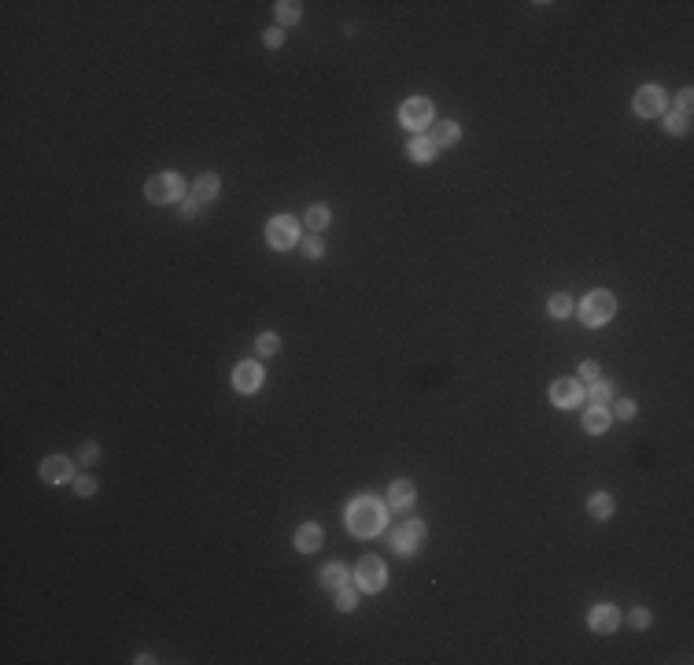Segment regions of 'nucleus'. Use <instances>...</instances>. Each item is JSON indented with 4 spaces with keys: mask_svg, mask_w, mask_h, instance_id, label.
Here are the masks:
<instances>
[{
    "mask_svg": "<svg viewBox=\"0 0 694 665\" xmlns=\"http://www.w3.org/2000/svg\"><path fill=\"white\" fill-rule=\"evenodd\" d=\"M384 525H388V510L377 503V499L362 495V499H355V503L347 507V529L355 532L358 540H370V536H377Z\"/></svg>",
    "mask_w": 694,
    "mask_h": 665,
    "instance_id": "f257e3e1",
    "label": "nucleus"
},
{
    "mask_svg": "<svg viewBox=\"0 0 694 665\" xmlns=\"http://www.w3.org/2000/svg\"><path fill=\"white\" fill-rule=\"evenodd\" d=\"M144 196H148L151 204H159V207H167V204H174V200H185V181H181V174L167 170V174H156V178H148Z\"/></svg>",
    "mask_w": 694,
    "mask_h": 665,
    "instance_id": "f03ea898",
    "label": "nucleus"
},
{
    "mask_svg": "<svg viewBox=\"0 0 694 665\" xmlns=\"http://www.w3.org/2000/svg\"><path fill=\"white\" fill-rule=\"evenodd\" d=\"M613 314H617V299H613V293H606V288L591 293V296L584 299V307H580L584 325H606Z\"/></svg>",
    "mask_w": 694,
    "mask_h": 665,
    "instance_id": "7ed1b4c3",
    "label": "nucleus"
},
{
    "mask_svg": "<svg viewBox=\"0 0 694 665\" xmlns=\"http://www.w3.org/2000/svg\"><path fill=\"white\" fill-rule=\"evenodd\" d=\"M266 240H270V248H277V252L296 248V244H299V222H296V218H288V215L270 218V226H266Z\"/></svg>",
    "mask_w": 694,
    "mask_h": 665,
    "instance_id": "20e7f679",
    "label": "nucleus"
},
{
    "mask_svg": "<svg viewBox=\"0 0 694 665\" xmlns=\"http://www.w3.org/2000/svg\"><path fill=\"white\" fill-rule=\"evenodd\" d=\"M355 580H358L362 591L377 595V591H384V584H388V569H384V562H381L377 555H366V558L355 566Z\"/></svg>",
    "mask_w": 694,
    "mask_h": 665,
    "instance_id": "39448f33",
    "label": "nucleus"
},
{
    "mask_svg": "<svg viewBox=\"0 0 694 665\" xmlns=\"http://www.w3.org/2000/svg\"><path fill=\"white\" fill-rule=\"evenodd\" d=\"M421 540H425V521L410 518V521H403L392 532V551L395 555H414L418 547H421Z\"/></svg>",
    "mask_w": 694,
    "mask_h": 665,
    "instance_id": "423d86ee",
    "label": "nucleus"
},
{
    "mask_svg": "<svg viewBox=\"0 0 694 665\" xmlns=\"http://www.w3.org/2000/svg\"><path fill=\"white\" fill-rule=\"evenodd\" d=\"M665 104H668V92H665L661 85H643L639 92H635L631 108H635V115H639V119H654V115L665 111Z\"/></svg>",
    "mask_w": 694,
    "mask_h": 665,
    "instance_id": "0eeeda50",
    "label": "nucleus"
},
{
    "mask_svg": "<svg viewBox=\"0 0 694 665\" xmlns=\"http://www.w3.org/2000/svg\"><path fill=\"white\" fill-rule=\"evenodd\" d=\"M432 104L425 97H410L403 108H399V122L406 126V130H425V126H432Z\"/></svg>",
    "mask_w": 694,
    "mask_h": 665,
    "instance_id": "6e6552de",
    "label": "nucleus"
},
{
    "mask_svg": "<svg viewBox=\"0 0 694 665\" xmlns=\"http://www.w3.org/2000/svg\"><path fill=\"white\" fill-rule=\"evenodd\" d=\"M580 400H584V384L576 377H558L554 384H550V403L561 407V411H572Z\"/></svg>",
    "mask_w": 694,
    "mask_h": 665,
    "instance_id": "1a4fd4ad",
    "label": "nucleus"
},
{
    "mask_svg": "<svg viewBox=\"0 0 694 665\" xmlns=\"http://www.w3.org/2000/svg\"><path fill=\"white\" fill-rule=\"evenodd\" d=\"M266 373H263V363H240L237 370H233V388H237L240 395H255L258 388H263Z\"/></svg>",
    "mask_w": 694,
    "mask_h": 665,
    "instance_id": "9d476101",
    "label": "nucleus"
},
{
    "mask_svg": "<svg viewBox=\"0 0 694 665\" xmlns=\"http://www.w3.org/2000/svg\"><path fill=\"white\" fill-rule=\"evenodd\" d=\"M41 481H49V484L74 481V466H70V459H63V454H52V459L41 462Z\"/></svg>",
    "mask_w": 694,
    "mask_h": 665,
    "instance_id": "9b49d317",
    "label": "nucleus"
},
{
    "mask_svg": "<svg viewBox=\"0 0 694 665\" xmlns=\"http://www.w3.org/2000/svg\"><path fill=\"white\" fill-rule=\"evenodd\" d=\"M587 625H591V632H598V636L617 632V625H620L617 606H595V610H591V617H587Z\"/></svg>",
    "mask_w": 694,
    "mask_h": 665,
    "instance_id": "f8f14e48",
    "label": "nucleus"
},
{
    "mask_svg": "<svg viewBox=\"0 0 694 665\" xmlns=\"http://www.w3.org/2000/svg\"><path fill=\"white\" fill-rule=\"evenodd\" d=\"M322 540H325V532H322V525H314V521H307V525H299V532H296V547L303 555H311V551H317L322 547Z\"/></svg>",
    "mask_w": 694,
    "mask_h": 665,
    "instance_id": "ddd939ff",
    "label": "nucleus"
},
{
    "mask_svg": "<svg viewBox=\"0 0 694 665\" xmlns=\"http://www.w3.org/2000/svg\"><path fill=\"white\" fill-rule=\"evenodd\" d=\"M414 499H418V492H414L410 481H392V488H388V503H392L395 510H410Z\"/></svg>",
    "mask_w": 694,
    "mask_h": 665,
    "instance_id": "4468645a",
    "label": "nucleus"
},
{
    "mask_svg": "<svg viewBox=\"0 0 694 665\" xmlns=\"http://www.w3.org/2000/svg\"><path fill=\"white\" fill-rule=\"evenodd\" d=\"M218 189H222L218 174H199V178H196V185H192V200H199V204H210V200L218 196Z\"/></svg>",
    "mask_w": 694,
    "mask_h": 665,
    "instance_id": "2eb2a0df",
    "label": "nucleus"
},
{
    "mask_svg": "<svg viewBox=\"0 0 694 665\" xmlns=\"http://www.w3.org/2000/svg\"><path fill=\"white\" fill-rule=\"evenodd\" d=\"M458 137H462V126L451 122V119H443V122H436V130H432V145H436V148H451V145H458Z\"/></svg>",
    "mask_w": 694,
    "mask_h": 665,
    "instance_id": "dca6fc26",
    "label": "nucleus"
},
{
    "mask_svg": "<svg viewBox=\"0 0 694 665\" xmlns=\"http://www.w3.org/2000/svg\"><path fill=\"white\" fill-rule=\"evenodd\" d=\"M609 422H613V418H609V411H606V407H591V411L584 414V429H587L591 436L606 433V429H609Z\"/></svg>",
    "mask_w": 694,
    "mask_h": 665,
    "instance_id": "f3484780",
    "label": "nucleus"
},
{
    "mask_svg": "<svg viewBox=\"0 0 694 665\" xmlns=\"http://www.w3.org/2000/svg\"><path fill=\"white\" fill-rule=\"evenodd\" d=\"M587 510L598 518V521H606V518H613V510H617V503H613V495L609 492H595L591 495V503H587Z\"/></svg>",
    "mask_w": 694,
    "mask_h": 665,
    "instance_id": "a211bd4d",
    "label": "nucleus"
},
{
    "mask_svg": "<svg viewBox=\"0 0 694 665\" xmlns=\"http://www.w3.org/2000/svg\"><path fill=\"white\" fill-rule=\"evenodd\" d=\"M406 156L414 163H432L436 159V145H432V137H418V141L406 148Z\"/></svg>",
    "mask_w": 694,
    "mask_h": 665,
    "instance_id": "6ab92c4d",
    "label": "nucleus"
},
{
    "mask_svg": "<svg viewBox=\"0 0 694 665\" xmlns=\"http://www.w3.org/2000/svg\"><path fill=\"white\" fill-rule=\"evenodd\" d=\"M299 19H303V4H296V0H281L277 4V22L281 26H296Z\"/></svg>",
    "mask_w": 694,
    "mask_h": 665,
    "instance_id": "aec40b11",
    "label": "nucleus"
},
{
    "mask_svg": "<svg viewBox=\"0 0 694 665\" xmlns=\"http://www.w3.org/2000/svg\"><path fill=\"white\" fill-rule=\"evenodd\" d=\"M322 584L333 588V591H336L340 584H347V566H344V562H329L325 573H322Z\"/></svg>",
    "mask_w": 694,
    "mask_h": 665,
    "instance_id": "412c9836",
    "label": "nucleus"
},
{
    "mask_svg": "<svg viewBox=\"0 0 694 665\" xmlns=\"http://www.w3.org/2000/svg\"><path fill=\"white\" fill-rule=\"evenodd\" d=\"M547 314H550V318H569V314H572V299H569L565 293L550 296V299H547Z\"/></svg>",
    "mask_w": 694,
    "mask_h": 665,
    "instance_id": "4be33fe9",
    "label": "nucleus"
},
{
    "mask_svg": "<svg viewBox=\"0 0 694 665\" xmlns=\"http://www.w3.org/2000/svg\"><path fill=\"white\" fill-rule=\"evenodd\" d=\"M355 606H358V591L347 588V584H340V588H336V610H340V614H351Z\"/></svg>",
    "mask_w": 694,
    "mask_h": 665,
    "instance_id": "5701e85b",
    "label": "nucleus"
},
{
    "mask_svg": "<svg viewBox=\"0 0 694 665\" xmlns=\"http://www.w3.org/2000/svg\"><path fill=\"white\" fill-rule=\"evenodd\" d=\"M307 226H311L314 233H322V229L329 226V207H325V204H314V207H307Z\"/></svg>",
    "mask_w": 694,
    "mask_h": 665,
    "instance_id": "b1692460",
    "label": "nucleus"
},
{
    "mask_svg": "<svg viewBox=\"0 0 694 665\" xmlns=\"http://www.w3.org/2000/svg\"><path fill=\"white\" fill-rule=\"evenodd\" d=\"M255 347H258V359H270V355L281 352V340H277V333H258Z\"/></svg>",
    "mask_w": 694,
    "mask_h": 665,
    "instance_id": "393cba45",
    "label": "nucleus"
},
{
    "mask_svg": "<svg viewBox=\"0 0 694 665\" xmlns=\"http://www.w3.org/2000/svg\"><path fill=\"white\" fill-rule=\"evenodd\" d=\"M609 395H613V384L595 381V384H591V392H587V400H591V407H606V403H609Z\"/></svg>",
    "mask_w": 694,
    "mask_h": 665,
    "instance_id": "a878e982",
    "label": "nucleus"
},
{
    "mask_svg": "<svg viewBox=\"0 0 694 665\" xmlns=\"http://www.w3.org/2000/svg\"><path fill=\"white\" fill-rule=\"evenodd\" d=\"M687 126H691V115H679V111L665 115V130L668 133H687Z\"/></svg>",
    "mask_w": 694,
    "mask_h": 665,
    "instance_id": "bb28decb",
    "label": "nucleus"
},
{
    "mask_svg": "<svg viewBox=\"0 0 694 665\" xmlns=\"http://www.w3.org/2000/svg\"><path fill=\"white\" fill-rule=\"evenodd\" d=\"M580 384H595V381H602V370H598V363H591V359H584L580 363V377H576Z\"/></svg>",
    "mask_w": 694,
    "mask_h": 665,
    "instance_id": "cd10ccee",
    "label": "nucleus"
},
{
    "mask_svg": "<svg viewBox=\"0 0 694 665\" xmlns=\"http://www.w3.org/2000/svg\"><path fill=\"white\" fill-rule=\"evenodd\" d=\"M74 492H78L81 499L97 495V477H89V473H81V477H74Z\"/></svg>",
    "mask_w": 694,
    "mask_h": 665,
    "instance_id": "c85d7f7f",
    "label": "nucleus"
},
{
    "mask_svg": "<svg viewBox=\"0 0 694 665\" xmlns=\"http://www.w3.org/2000/svg\"><path fill=\"white\" fill-rule=\"evenodd\" d=\"M650 621H654V617H650V610H643V606H635V610L628 614V625L639 628V632H643V628H650Z\"/></svg>",
    "mask_w": 694,
    "mask_h": 665,
    "instance_id": "c756f323",
    "label": "nucleus"
},
{
    "mask_svg": "<svg viewBox=\"0 0 694 665\" xmlns=\"http://www.w3.org/2000/svg\"><path fill=\"white\" fill-rule=\"evenodd\" d=\"M299 244H303V255H307V259H322V255H325L322 237H311V240H299Z\"/></svg>",
    "mask_w": 694,
    "mask_h": 665,
    "instance_id": "7c9ffc66",
    "label": "nucleus"
},
{
    "mask_svg": "<svg viewBox=\"0 0 694 665\" xmlns=\"http://www.w3.org/2000/svg\"><path fill=\"white\" fill-rule=\"evenodd\" d=\"M78 459H81V462H97V459H100V443H97V440H85V443L78 448Z\"/></svg>",
    "mask_w": 694,
    "mask_h": 665,
    "instance_id": "2f4dec72",
    "label": "nucleus"
},
{
    "mask_svg": "<svg viewBox=\"0 0 694 665\" xmlns=\"http://www.w3.org/2000/svg\"><path fill=\"white\" fill-rule=\"evenodd\" d=\"M613 414H617V422H631V418H635V403L631 400H620L613 407Z\"/></svg>",
    "mask_w": 694,
    "mask_h": 665,
    "instance_id": "473e14b6",
    "label": "nucleus"
},
{
    "mask_svg": "<svg viewBox=\"0 0 694 665\" xmlns=\"http://www.w3.org/2000/svg\"><path fill=\"white\" fill-rule=\"evenodd\" d=\"M263 41H266V49H281V44H285V33H281V30L274 26V30H266V33H263Z\"/></svg>",
    "mask_w": 694,
    "mask_h": 665,
    "instance_id": "72a5a7b5",
    "label": "nucleus"
},
{
    "mask_svg": "<svg viewBox=\"0 0 694 665\" xmlns=\"http://www.w3.org/2000/svg\"><path fill=\"white\" fill-rule=\"evenodd\" d=\"M199 207H204L199 200H192V196H185V200H181V215H185V218H196V215H199Z\"/></svg>",
    "mask_w": 694,
    "mask_h": 665,
    "instance_id": "f704fd0d",
    "label": "nucleus"
},
{
    "mask_svg": "<svg viewBox=\"0 0 694 665\" xmlns=\"http://www.w3.org/2000/svg\"><path fill=\"white\" fill-rule=\"evenodd\" d=\"M691 97H694L691 89H684V92H679V115H691Z\"/></svg>",
    "mask_w": 694,
    "mask_h": 665,
    "instance_id": "c9c22d12",
    "label": "nucleus"
}]
</instances>
